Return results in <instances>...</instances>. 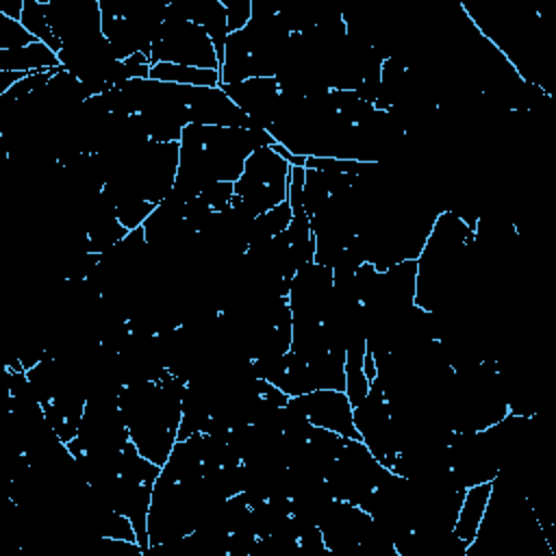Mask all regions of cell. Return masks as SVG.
<instances>
[{
  "label": "cell",
  "instance_id": "obj_1",
  "mask_svg": "<svg viewBox=\"0 0 556 556\" xmlns=\"http://www.w3.org/2000/svg\"><path fill=\"white\" fill-rule=\"evenodd\" d=\"M185 389L187 382L165 369L156 380L130 382L119 391V408L130 441L139 454L159 467L165 465L178 439Z\"/></svg>",
  "mask_w": 556,
  "mask_h": 556
},
{
  "label": "cell",
  "instance_id": "obj_2",
  "mask_svg": "<svg viewBox=\"0 0 556 556\" xmlns=\"http://www.w3.org/2000/svg\"><path fill=\"white\" fill-rule=\"evenodd\" d=\"M291 30L278 7L252 2V17L226 37L219 67L222 85L248 78H276Z\"/></svg>",
  "mask_w": 556,
  "mask_h": 556
},
{
  "label": "cell",
  "instance_id": "obj_3",
  "mask_svg": "<svg viewBox=\"0 0 556 556\" xmlns=\"http://www.w3.org/2000/svg\"><path fill=\"white\" fill-rule=\"evenodd\" d=\"M291 167L274 146H263L245 159L243 172L235 182V195L252 217L276 208L289 198Z\"/></svg>",
  "mask_w": 556,
  "mask_h": 556
},
{
  "label": "cell",
  "instance_id": "obj_4",
  "mask_svg": "<svg viewBox=\"0 0 556 556\" xmlns=\"http://www.w3.org/2000/svg\"><path fill=\"white\" fill-rule=\"evenodd\" d=\"M150 63H174L219 72V59L211 37L195 22L182 17L174 2H167L165 7V20L152 43Z\"/></svg>",
  "mask_w": 556,
  "mask_h": 556
},
{
  "label": "cell",
  "instance_id": "obj_5",
  "mask_svg": "<svg viewBox=\"0 0 556 556\" xmlns=\"http://www.w3.org/2000/svg\"><path fill=\"white\" fill-rule=\"evenodd\" d=\"M289 404L317 428L332 430L348 439H361L354 426V406L345 391L315 389L304 395L289 397Z\"/></svg>",
  "mask_w": 556,
  "mask_h": 556
},
{
  "label": "cell",
  "instance_id": "obj_6",
  "mask_svg": "<svg viewBox=\"0 0 556 556\" xmlns=\"http://www.w3.org/2000/svg\"><path fill=\"white\" fill-rule=\"evenodd\" d=\"M219 87L252 119L256 128H267L280 98V87L276 78H248Z\"/></svg>",
  "mask_w": 556,
  "mask_h": 556
},
{
  "label": "cell",
  "instance_id": "obj_7",
  "mask_svg": "<svg viewBox=\"0 0 556 556\" xmlns=\"http://www.w3.org/2000/svg\"><path fill=\"white\" fill-rule=\"evenodd\" d=\"M489 495H491V482H478V484L469 486L465 491V495H463V502H460V508H458V515H456V521H454L452 536L465 549L476 539V532L480 528V521H482Z\"/></svg>",
  "mask_w": 556,
  "mask_h": 556
},
{
  "label": "cell",
  "instance_id": "obj_8",
  "mask_svg": "<svg viewBox=\"0 0 556 556\" xmlns=\"http://www.w3.org/2000/svg\"><path fill=\"white\" fill-rule=\"evenodd\" d=\"M56 67H61L56 52L41 41H35L17 50H0V72L37 74V72H50Z\"/></svg>",
  "mask_w": 556,
  "mask_h": 556
},
{
  "label": "cell",
  "instance_id": "obj_9",
  "mask_svg": "<svg viewBox=\"0 0 556 556\" xmlns=\"http://www.w3.org/2000/svg\"><path fill=\"white\" fill-rule=\"evenodd\" d=\"M150 78L176 85H191V87H219L222 78L217 70L191 67V65H174V63H154L150 67Z\"/></svg>",
  "mask_w": 556,
  "mask_h": 556
},
{
  "label": "cell",
  "instance_id": "obj_10",
  "mask_svg": "<svg viewBox=\"0 0 556 556\" xmlns=\"http://www.w3.org/2000/svg\"><path fill=\"white\" fill-rule=\"evenodd\" d=\"M20 24L41 43H46L48 48H52L56 54L61 52L63 43L54 37L50 22H48V13H46V0H24V11L20 17Z\"/></svg>",
  "mask_w": 556,
  "mask_h": 556
},
{
  "label": "cell",
  "instance_id": "obj_11",
  "mask_svg": "<svg viewBox=\"0 0 556 556\" xmlns=\"http://www.w3.org/2000/svg\"><path fill=\"white\" fill-rule=\"evenodd\" d=\"M35 41L37 39L20 22L0 13V50H17Z\"/></svg>",
  "mask_w": 556,
  "mask_h": 556
},
{
  "label": "cell",
  "instance_id": "obj_12",
  "mask_svg": "<svg viewBox=\"0 0 556 556\" xmlns=\"http://www.w3.org/2000/svg\"><path fill=\"white\" fill-rule=\"evenodd\" d=\"M228 15V30H241L252 17V2L250 0H222Z\"/></svg>",
  "mask_w": 556,
  "mask_h": 556
}]
</instances>
